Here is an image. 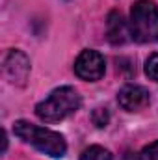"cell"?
Masks as SVG:
<instances>
[{"label":"cell","instance_id":"9","mask_svg":"<svg viewBox=\"0 0 158 160\" xmlns=\"http://www.w3.org/2000/svg\"><path fill=\"white\" fill-rule=\"evenodd\" d=\"M91 121H93L95 127L104 128V127L108 125V121H110V112H108L106 108H95L93 114H91Z\"/></svg>","mask_w":158,"mask_h":160},{"label":"cell","instance_id":"4","mask_svg":"<svg viewBox=\"0 0 158 160\" xmlns=\"http://www.w3.org/2000/svg\"><path fill=\"white\" fill-rule=\"evenodd\" d=\"M4 75L13 86H26L30 77V60L22 50H9L4 58Z\"/></svg>","mask_w":158,"mask_h":160},{"label":"cell","instance_id":"7","mask_svg":"<svg viewBox=\"0 0 158 160\" xmlns=\"http://www.w3.org/2000/svg\"><path fill=\"white\" fill-rule=\"evenodd\" d=\"M130 30L119 11H112L106 19V38L112 45H123L128 39Z\"/></svg>","mask_w":158,"mask_h":160},{"label":"cell","instance_id":"12","mask_svg":"<svg viewBox=\"0 0 158 160\" xmlns=\"http://www.w3.org/2000/svg\"><path fill=\"white\" fill-rule=\"evenodd\" d=\"M7 149V136H6V130H2V153H6Z\"/></svg>","mask_w":158,"mask_h":160},{"label":"cell","instance_id":"5","mask_svg":"<svg viewBox=\"0 0 158 160\" xmlns=\"http://www.w3.org/2000/svg\"><path fill=\"white\" fill-rule=\"evenodd\" d=\"M104 69H106L104 58L97 50H82L75 62L77 77L82 80H87V82H95V80L102 78Z\"/></svg>","mask_w":158,"mask_h":160},{"label":"cell","instance_id":"6","mask_svg":"<svg viewBox=\"0 0 158 160\" xmlns=\"http://www.w3.org/2000/svg\"><path fill=\"white\" fill-rule=\"evenodd\" d=\"M117 102L126 112H138V110H141L149 104V91L143 86L128 84L119 91Z\"/></svg>","mask_w":158,"mask_h":160},{"label":"cell","instance_id":"11","mask_svg":"<svg viewBox=\"0 0 158 160\" xmlns=\"http://www.w3.org/2000/svg\"><path fill=\"white\" fill-rule=\"evenodd\" d=\"M138 160H158V142L149 143V145L140 153V158Z\"/></svg>","mask_w":158,"mask_h":160},{"label":"cell","instance_id":"10","mask_svg":"<svg viewBox=\"0 0 158 160\" xmlns=\"http://www.w3.org/2000/svg\"><path fill=\"white\" fill-rule=\"evenodd\" d=\"M145 75H147L151 80L158 82V52L151 54L149 60L145 62Z\"/></svg>","mask_w":158,"mask_h":160},{"label":"cell","instance_id":"2","mask_svg":"<svg viewBox=\"0 0 158 160\" xmlns=\"http://www.w3.org/2000/svg\"><path fill=\"white\" fill-rule=\"evenodd\" d=\"M80 95L78 91L71 86H63L54 89L45 101H41L36 106V116L47 123L62 121L67 116L75 114L80 108Z\"/></svg>","mask_w":158,"mask_h":160},{"label":"cell","instance_id":"8","mask_svg":"<svg viewBox=\"0 0 158 160\" xmlns=\"http://www.w3.org/2000/svg\"><path fill=\"white\" fill-rule=\"evenodd\" d=\"M80 160H112V153L101 145H91L80 155Z\"/></svg>","mask_w":158,"mask_h":160},{"label":"cell","instance_id":"1","mask_svg":"<svg viewBox=\"0 0 158 160\" xmlns=\"http://www.w3.org/2000/svg\"><path fill=\"white\" fill-rule=\"evenodd\" d=\"M13 132L22 142L34 145L37 151L52 157V158H62L67 151V143H65L63 136L50 128H43V127L32 125L28 121H15Z\"/></svg>","mask_w":158,"mask_h":160},{"label":"cell","instance_id":"3","mask_svg":"<svg viewBox=\"0 0 158 160\" xmlns=\"http://www.w3.org/2000/svg\"><path fill=\"white\" fill-rule=\"evenodd\" d=\"M130 36L138 43L158 41V8L151 0H138L130 9Z\"/></svg>","mask_w":158,"mask_h":160}]
</instances>
